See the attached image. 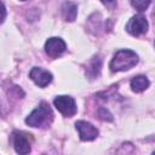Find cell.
I'll return each mask as SVG.
<instances>
[{"label":"cell","mask_w":155,"mask_h":155,"mask_svg":"<svg viewBox=\"0 0 155 155\" xmlns=\"http://www.w3.org/2000/svg\"><path fill=\"white\" fill-rule=\"evenodd\" d=\"M137 63L138 56L136 52L132 50H120L114 54L109 67L111 71H125L133 68Z\"/></svg>","instance_id":"cell-1"},{"label":"cell","mask_w":155,"mask_h":155,"mask_svg":"<svg viewBox=\"0 0 155 155\" xmlns=\"http://www.w3.org/2000/svg\"><path fill=\"white\" fill-rule=\"evenodd\" d=\"M53 104L57 108V110L61 114H63L64 116H73L78 110L74 98H71L69 96H58V97H56L53 99Z\"/></svg>","instance_id":"cell-3"},{"label":"cell","mask_w":155,"mask_h":155,"mask_svg":"<svg viewBox=\"0 0 155 155\" xmlns=\"http://www.w3.org/2000/svg\"><path fill=\"white\" fill-rule=\"evenodd\" d=\"M13 145H15V150L18 154H28L30 151V143L28 140L27 134L22 133V132H16L15 137H13Z\"/></svg>","instance_id":"cell-8"},{"label":"cell","mask_w":155,"mask_h":155,"mask_svg":"<svg viewBox=\"0 0 155 155\" xmlns=\"http://www.w3.org/2000/svg\"><path fill=\"white\" fill-rule=\"evenodd\" d=\"M150 1H151V0H131V4H132V6H133L137 11L143 12V11H145V10L149 7Z\"/></svg>","instance_id":"cell-11"},{"label":"cell","mask_w":155,"mask_h":155,"mask_svg":"<svg viewBox=\"0 0 155 155\" xmlns=\"http://www.w3.org/2000/svg\"><path fill=\"white\" fill-rule=\"evenodd\" d=\"M65 42L61 38H50L45 44V52L52 58L61 56L65 51Z\"/></svg>","instance_id":"cell-6"},{"label":"cell","mask_w":155,"mask_h":155,"mask_svg":"<svg viewBox=\"0 0 155 155\" xmlns=\"http://www.w3.org/2000/svg\"><path fill=\"white\" fill-rule=\"evenodd\" d=\"M105 6L108 7H114L116 5V0H101Z\"/></svg>","instance_id":"cell-13"},{"label":"cell","mask_w":155,"mask_h":155,"mask_svg":"<svg viewBox=\"0 0 155 155\" xmlns=\"http://www.w3.org/2000/svg\"><path fill=\"white\" fill-rule=\"evenodd\" d=\"M62 15H63L64 19L68 21V22L75 21L76 15H78V6L74 2H70V1L64 2L63 6H62Z\"/></svg>","instance_id":"cell-9"},{"label":"cell","mask_w":155,"mask_h":155,"mask_svg":"<svg viewBox=\"0 0 155 155\" xmlns=\"http://www.w3.org/2000/svg\"><path fill=\"white\" fill-rule=\"evenodd\" d=\"M126 30L131 35H134V36L144 34L148 30V21H147V18L144 16H142V15L133 16L128 21V23L126 24Z\"/></svg>","instance_id":"cell-4"},{"label":"cell","mask_w":155,"mask_h":155,"mask_svg":"<svg viewBox=\"0 0 155 155\" xmlns=\"http://www.w3.org/2000/svg\"><path fill=\"white\" fill-rule=\"evenodd\" d=\"M5 18H6V8H5L4 4L0 1V23H2Z\"/></svg>","instance_id":"cell-12"},{"label":"cell","mask_w":155,"mask_h":155,"mask_svg":"<svg viewBox=\"0 0 155 155\" xmlns=\"http://www.w3.org/2000/svg\"><path fill=\"white\" fill-rule=\"evenodd\" d=\"M75 127H76V130L79 132V136H80V139L81 140H85V142L93 140L98 136V130L92 124H90V122L78 121L75 124Z\"/></svg>","instance_id":"cell-5"},{"label":"cell","mask_w":155,"mask_h":155,"mask_svg":"<svg viewBox=\"0 0 155 155\" xmlns=\"http://www.w3.org/2000/svg\"><path fill=\"white\" fill-rule=\"evenodd\" d=\"M22 1H25V0H22Z\"/></svg>","instance_id":"cell-14"},{"label":"cell","mask_w":155,"mask_h":155,"mask_svg":"<svg viewBox=\"0 0 155 155\" xmlns=\"http://www.w3.org/2000/svg\"><path fill=\"white\" fill-rule=\"evenodd\" d=\"M52 109L46 102H41L38 108H35L29 116L25 119V122L31 127H44L50 125L52 121Z\"/></svg>","instance_id":"cell-2"},{"label":"cell","mask_w":155,"mask_h":155,"mask_svg":"<svg viewBox=\"0 0 155 155\" xmlns=\"http://www.w3.org/2000/svg\"><path fill=\"white\" fill-rule=\"evenodd\" d=\"M29 76L40 87H45L52 81V74L50 71H47L42 68H38V67H34L30 70Z\"/></svg>","instance_id":"cell-7"},{"label":"cell","mask_w":155,"mask_h":155,"mask_svg":"<svg viewBox=\"0 0 155 155\" xmlns=\"http://www.w3.org/2000/svg\"><path fill=\"white\" fill-rule=\"evenodd\" d=\"M149 80L143 75H138L131 80V88L133 92H143L149 87Z\"/></svg>","instance_id":"cell-10"}]
</instances>
